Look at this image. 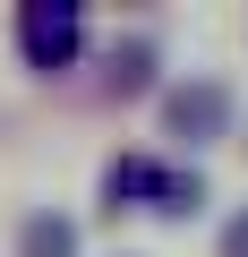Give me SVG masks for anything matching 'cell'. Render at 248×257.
Wrapping results in <instances>:
<instances>
[{
  "label": "cell",
  "mask_w": 248,
  "mask_h": 257,
  "mask_svg": "<svg viewBox=\"0 0 248 257\" xmlns=\"http://www.w3.org/2000/svg\"><path fill=\"white\" fill-rule=\"evenodd\" d=\"M86 240H77V223L60 214V206H43V214H26L18 223V257H77Z\"/></svg>",
  "instance_id": "3"
},
{
  "label": "cell",
  "mask_w": 248,
  "mask_h": 257,
  "mask_svg": "<svg viewBox=\"0 0 248 257\" xmlns=\"http://www.w3.org/2000/svg\"><path fill=\"white\" fill-rule=\"evenodd\" d=\"M222 257H248V206H239V214L222 223Z\"/></svg>",
  "instance_id": "5"
},
{
  "label": "cell",
  "mask_w": 248,
  "mask_h": 257,
  "mask_svg": "<svg viewBox=\"0 0 248 257\" xmlns=\"http://www.w3.org/2000/svg\"><path fill=\"white\" fill-rule=\"evenodd\" d=\"M222 120H231V86H222V77H188V86H171V103H163V128H171L180 146L222 138Z\"/></svg>",
  "instance_id": "2"
},
{
  "label": "cell",
  "mask_w": 248,
  "mask_h": 257,
  "mask_svg": "<svg viewBox=\"0 0 248 257\" xmlns=\"http://www.w3.org/2000/svg\"><path fill=\"white\" fill-rule=\"evenodd\" d=\"M146 77H154V52L129 43V52H120V86H146Z\"/></svg>",
  "instance_id": "4"
},
{
  "label": "cell",
  "mask_w": 248,
  "mask_h": 257,
  "mask_svg": "<svg viewBox=\"0 0 248 257\" xmlns=\"http://www.w3.org/2000/svg\"><path fill=\"white\" fill-rule=\"evenodd\" d=\"M18 43H26V69H69L86 52V18L69 0H26L18 9Z\"/></svg>",
  "instance_id": "1"
}]
</instances>
